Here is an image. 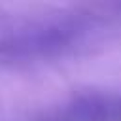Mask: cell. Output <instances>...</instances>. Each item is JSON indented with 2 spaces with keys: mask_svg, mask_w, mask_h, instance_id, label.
I'll return each instance as SVG.
<instances>
[]
</instances>
